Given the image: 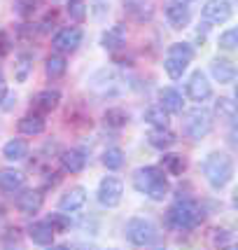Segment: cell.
I'll return each instance as SVG.
<instances>
[{
    "mask_svg": "<svg viewBox=\"0 0 238 250\" xmlns=\"http://www.w3.org/2000/svg\"><path fill=\"white\" fill-rule=\"evenodd\" d=\"M133 187L140 192V194H147L154 201H161L166 192H168V180L163 175L161 168L157 166H142L133 173Z\"/></svg>",
    "mask_w": 238,
    "mask_h": 250,
    "instance_id": "6da1fadb",
    "label": "cell"
},
{
    "mask_svg": "<svg viewBox=\"0 0 238 250\" xmlns=\"http://www.w3.org/2000/svg\"><path fill=\"white\" fill-rule=\"evenodd\" d=\"M203 175L215 189H222L234 178V159L224 152H210L203 162Z\"/></svg>",
    "mask_w": 238,
    "mask_h": 250,
    "instance_id": "7a4b0ae2",
    "label": "cell"
},
{
    "mask_svg": "<svg viewBox=\"0 0 238 250\" xmlns=\"http://www.w3.org/2000/svg\"><path fill=\"white\" fill-rule=\"evenodd\" d=\"M201 208L196 206L194 201H178L168 215H166V222L171 229H178V231H189L194 229L198 222H201Z\"/></svg>",
    "mask_w": 238,
    "mask_h": 250,
    "instance_id": "3957f363",
    "label": "cell"
},
{
    "mask_svg": "<svg viewBox=\"0 0 238 250\" xmlns=\"http://www.w3.org/2000/svg\"><path fill=\"white\" fill-rule=\"evenodd\" d=\"M213 129V117H210V112L203 108H194L189 110L187 115H184V122H182V133L187 138H192V141H201V138H206L208 133Z\"/></svg>",
    "mask_w": 238,
    "mask_h": 250,
    "instance_id": "277c9868",
    "label": "cell"
},
{
    "mask_svg": "<svg viewBox=\"0 0 238 250\" xmlns=\"http://www.w3.org/2000/svg\"><path fill=\"white\" fill-rule=\"evenodd\" d=\"M89 89L98 94V96H117L121 91V80H119L117 70L112 68H100L89 77Z\"/></svg>",
    "mask_w": 238,
    "mask_h": 250,
    "instance_id": "5b68a950",
    "label": "cell"
},
{
    "mask_svg": "<svg viewBox=\"0 0 238 250\" xmlns=\"http://www.w3.org/2000/svg\"><path fill=\"white\" fill-rule=\"evenodd\" d=\"M124 236L133 246H150L157 241V229L150 220L145 218H131L124 227Z\"/></svg>",
    "mask_w": 238,
    "mask_h": 250,
    "instance_id": "8992f818",
    "label": "cell"
},
{
    "mask_svg": "<svg viewBox=\"0 0 238 250\" xmlns=\"http://www.w3.org/2000/svg\"><path fill=\"white\" fill-rule=\"evenodd\" d=\"M124 196V183L115 175H105L98 185V204L105 208H115L121 204Z\"/></svg>",
    "mask_w": 238,
    "mask_h": 250,
    "instance_id": "52a82bcc",
    "label": "cell"
},
{
    "mask_svg": "<svg viewBox=\"0 0 238 250\" xmlns=\"http://www.w3.org/2000/svg\"><path fill=\"white\" fill-rule=\"evenodd\" d=\"M187 96L192 98L194 103H203V101H208V98L213 96V87L208 82L206 73H201V70L192 73L189 82H187Z\"/></svg>",
    "mask_w": 238,
    "mask_h": 250,
    "instance_id": "ba28073f",
    "label": "cell"
},
{
    "mask_svg": "<svg viewBox=\"0 0 238 250\" xmlns=\"http://www.w3.org/2000/svg\"><path fill=\"white\" fill-rule=\"evenodd\" d=\"M56 52H63V54H70V52H75L77 47L82 44V31L75 28V26H70V28H61V31L54 35V40H52Z\"/></svg>",
    "mask_w": 238,
    "mask_h": 250,
    "instance_id": "9c48e42d",
    "label": "cell"
},
{
    "mask_svg": "<svg viewBox=\"0 0 238 250\" xmlns=\"http://www.w3.org/2000/svg\"><path fill=\"white\" fill-rule=\"evenodd\" d=\"M231 0H208L201 14L210 23H224L231 19Z\"/></svg>",
    "mask_w": 238,
    "mask_h": 250,
    "instance_id": "30bf717a",
    "label": "cell"
},
{
    "mask_svg": "<svg viewBox=\"0 0 238 250\" xmlns=\"http://www.w3.org/2000/svg\"><path fill=\"white\" fill-rule=\"evenodd\" d=\"M166 19H168V23L173 26L175 31H180L184 26H189L192 12H189V7L184 5L182 0H173V2L166 5Z\"/></svg>",
    "mask_w": 238,
    "mask_h": 250,
    "instance_id": "8fae6325",
    "label": "cell"
},
{
    "mask_svg": "<svg viewBox=\"0 0 238 250\" xmlns=\"http://www.w3.org/2000/svg\"><path fill=\"white\" fill-rule=\"evenodd\" d=\"M87 204V189L84 187H70L61 199H59V208L65 210V213H75V210H82Z\"/></svg>",
    "mask_w": 238,
    "mask_h": 250,
    "instance_id": "7c38bea8",
    "label": "cell"
},
{
    "mask_svg": "<svg viewBox=\"0 0 238 250\" xmlns=\"http://www.w3.org/2000/svg\"><path fill=\"white\" fill-rule=\"evenodd\" d=\"M44 196L40 189H26L21 194L17 196V208L21 210L23 215H35L40 208H42Z\"/></svg>",
    "mask_w": 238,
    "mask_h": 250,
    "instance_id": "4fadbf2b",
    "label": "cell"
},
{
    "mask_svg": "<svg viewBox=\"0 0 238 250\" xmlns=\"http://www.w3.org/2000/svg\"><path fill=\"white\" fill-rule=\"evenodd\" d=\"M210 75L215 77V82H219V84H231L236 80V65L229 59H213Z\"/></svg>",
    "mask_w": 238,
    "mask_h": 250,
    "instance_id": "5bb4252c",
    "label": "cell"
},
{
    "mask_svg": "<svg viewBox=\"0 0 238 250\" xmlns=\"http://www.w3.org/2000/svg\"><path fill=\"white\" fill-rule=\"evenodd\" d=\"M23 187V173L14 168H2L0 171V192L2 194H14Z\"/></svg>",
    "mask_w": 238,
    "mask_h": 250,
    "instance_id": "9a60e30c",
    "label": "cell"
},
{
    "mask_svg": "<svg viewBox=\"0 0 238 250\" xmlns=\"http://www.w3.org/2000/svg\"><path fill=\"white\" fill-rule=\"evenodd\" d=\"M159 98H161V108L166 110L168 115H180V112H182L184 101H182V94H180L178 89H171V87L161 89Z\"/></svg>",
    "mask_w": 238,
    "mask_h": 250,
    "instance_id": "2e32d148",
    "label": "cell"
},
{
    "mask_svg": "<svg viewBox=\"0 0 238 250\" xmlns=\"http://www.w3.org/2000/svg\"><path fill=\"white\" fill-rule=\"evenodd\" d=\"M28 236L38 246H52L54 243V229L49 227V222H33L28 227Z\"/></svg>",
    "mask_w": 238,
    "mask_h": 250,
    "instance_id": "e0dca14e",
    "label": "cell"
},
{
    "mask_svg": "<svg viewBox=\"0 0 238 250\" xmlns=\"http://www.w3.org/2000/svg\"><path fill=\"white\" fill-rule=\"evenodd\" d=\"M2 157H5L7 162H21V159L28 157V143L23 141V138H12V141L5 143Z\"/></svg>",
    "mask_w": 238,
    "mask_h": 250,
    "instance_id": "ac0fdd59",
    "label": "cell"
},
{
    "mask_svg": "<svg viewBox=\"0 0 238 250\" xmlns=\"http://www.w3.org/2000/svg\"><path fill=\"white\" fill-rule=\"evenodd\" d=\"M61 164H63V168L68 173H79L87 166V157H84V152H79V150H65L61 154Z\"/></svg>",
    "mask_w": 238,
    "mask_h": 250,
    "instance_id": "d6986e66",
    "label": "cell"
},
{
    "mask_svg": "<svg viewBox=\"0 0 238 250\" xmlns=\"http://www.w3.org/2000/svg\"><path fill=\"white\" fill-rule=\"evenodd\" d=\"M126 40V31H124V26H112L110 31L103 33V38H100V47L103 49H108V52H115L119 49L121 44Z\"/></svg>",
    "mask_w": 238,
    "mask_h": 250,
    "instance_id": "ffe728a7",
    "label": "cell"
},
{
    "mask_svg": "<svg viewBox=\"0 0 238 250\" xmlns=\"http://www.w3.org/2000/svg\"><path fill=\"white\" fill-rule=\"evenodd\" d=\"M147 141H150L152 147H157V150H168V147H173L175 145V138L173 133L168 131V126H161V129H154L150 131V136H147Z\"/></svg>",
    "mask_w": 238,
    "mask_h": 250,
    "instance_id": "44dd1931",
    "label": "cell"
},
{
    "mask_svg": "<svg viewBox=\"0 0 238 250\" xmlns=\"http://www.w3.org/2000/svg\"><path fill=\"white\" fill-rule=\"evenodd\" d=\"M59 101H61V94L56 89H44L35 96V108L42 110V112H49V110H54L59 105Z\"/></svg>",
    "mask_w": 238,
    "mask_h": 250,
    "instance_id": "7402d4cb",
    "label": "cell"
},
{
    "mask_svg": "<svg viewBox=\"0 0 238 250\" xmlns=\"http://www.w3.org/2000/svg\"><path fill=\"white\" fill-rule=\"evenodd\" d=\"M19 131H21L23 136H40L44 131L42 115H26V117L19 122Z\"/></svg>",
    "mask_w": 238,
    "mask_h": 250,
    "instance_id": "603a6c76",
    "label": "cell"
},
{
    "mask_svg": "<svg viewBox=\"0 0 238 250\" xmlns=\"http://www.w3.org/2000/svg\"><path fill=\"white\" fill-rule=\"evenodd\" d=\"M31 73H33V56L19 54L14 59V80H17V82H26Z\"/></svg>",
    "mask_w": 238,
    "mask_h": 250,
    "instance_id": "cb8c5ba5",
    "label": "cell"
},
{
    "mask_svg": "<svg viewBox=\"0 0 238 250\" xmlns=\"http://www.w3.org/2000/svg\"><path fill=\"white\" fill-rule=\"evenodd\" d=\"M215 112L219 115V120H224L227 124H234V122H236V115H238L236 103H234L231 98H219L215 103Z\"/></svg>",
    "mask_w": 238,
    "mask_h": 250,
    "instance_id": "d4e9b609",
    "label": "cell"
},
{
    "mask_svg": "<svg viewBox=\"0 0 238 250\" xmlns=\"http://www.w3.org/2000/svg\"><path fill=\"white\" fill-rule=\"evenodd\" d=\"M65 68H68V63H65L63 56L54 54V56H49V59H47V63H44V73H47L49 80H59V77L65 75Z\"/></svg>",
    "mask_w": 238,
    "mask_h": 250,
    "instance_id": "484cf974",
    "label": "cell"
},
{
    "mask_svg": "<svg viewBox=\"0 0 238 250\" xmlns=\"http://www.w3.org/2000/svg\"><path fill=\"white\" fill-rule=\"evenodd\" d=\"M103 120H105V126H110V129H121V126H126L129 117H126V112L121 108H110L105 110Z\"/></svg>",
    "mask_w": 238,
    "mask_h": 250,
    "instance_id": "4316f807",
    "label": "cell"
},
{
    "mask_svg": "<svg viewBox=\"0 0 238 250\" xmlns=\"http://www.w3.org/2000/svg\"><path fill=\"white\" fill-rule=\"evenodd\" d=\"M161 164H163V168H166L171 175H182V171L187 168V162H184L180 154H163Z\"/></svg>",
    "mask_w": 238,
    "mask_h": 250,
    "instance_id": "83f0119b",
    "label": "cell"
},
{
    "mask_svg": "<svg viewBox=\"0 0 238 250\" xmlns=\"http://www.w3.org/2000/svg\"><path fill=\"white\" fill-rule=\"evenodd\" d=\"M145 122L152 124L154 129H161V126H168V112L161 108V105H157V108H150L145 112Z\"/></svg>",
    "mask_w": 238,
    "mask_h": 250,
    "instance_id": "f1b7e54d",
    "label": "cell"
},
{
    "mask_svg": "<svg viewBox=\"0 0 238 250\" xmlns=\"http://www.w3.org/2000/svg\"><path fill=\"white\" fill-rule=\"evenodd\" d=\"M121 164H124V152H121L119 147H108V150L103 152V166H105V168L117 171V168H121Z\"/></svg>",
    "mask_w": 238,
    "mask_h": 250,
    "instance_id": "f546056e",
    "label": "cell"
},
{
    "mask_svg": "<svg viewBox=\"0 0 238 250\" xmlns=\"http://www.w3.org/2000/svg\"><path fill=\"white\" fill-rule=\"evenodd\" d=\"M168 56H173V59H180V61H192L194 59V47L187 42H175L168 47Z\"/></svg>",
    "mask_w": 238,
    "mask_h": 250,
    "instance_id": "4dcf8cb0",
    "label": "cell"
},
{
    "mask_svg": "<svg viewBox=\"0 0 238 250\" xmlns=\"http://www.w3.org/2000/svg\"><path fill=\"white\" fill-rule=\"evenodd\" d=\"M163 68H166L168 77H173V80H180V77L184 75V70H187V61H180V59H173V56H168V59L163 61Z\"/></svg>",
    "mask_w": 238,
    "mask_h": 250,
    "instance_id": "1f68e13d",
    "label": "cell"
},
{
    "mask_svg": "<svg viewBox=\"0 0 238 250\" xmlns=\"http://www.w3.org/2000/svg\"><path fill=\"white\" fill-rule=\"evenodd\" d=\"M65 12H68V17L77 23L87 19V5H84V0H70L68 7H65Z\"/></svg>",
    "mask_w": 238,
    "mask_h": 250,
    "instance_id": "d6a6232c",
    "label": "cell"
},
{
    "mask_svg": "<svg viewBox=\"0 0 238 250\" xmlns=\"http://www.w3.org/2000/svg\"><path fill=\"white\" fill-rule=\"evenodd\" d=\"M38 5H40V0H17V2H14V12H17L19 17H23V19H28V17L35 14Z\"/></svg>",
    "mask_w": 238,
    "mask_h": 250,
    "instance_id": "836d02e7",
    "label": "cell"
},
{
    "mask_svg": "<svg viewBox=\"0 0 238 250\" xmlns=\"http://www.w3.org/2000/svg\"><path fill=\"white\" fill-rule=\"evenodd\" d=\"M47 222H49V227L54 229V234L56 231H68L70 229V218H65L63 213H52Z\"/></svg>",
    "mask_w": 238,
    "mask_h": 250,
    "instance_id": "e575fe53",
    "label": "cell"
},
{
    "mask_svg": "<svg viewBox=\"0 0 238 250\" xmlns=\"http://www.w3.org/2000/svg\"><path fill=\"white\" fill-rule=\"evenodd\" d=\"M219 47L222 49H236L238 47V31L236 28H229L219 35Z\"/></svg>",
    "mask_w": 238,
    "mask_h": 250,
    "instance_id": "d590c367",
    "label": "cell"
},
{
    "mask_svg": "<svg viewBox=\"0 0 238 250\" xmlns=\"http://www.w3.org/2000/svg\"><path fill=\"white\" fill-rule=\"evenodd\" d=\"M14 103H17V96H14V94H10V91H5V94H2V98H0V108L5 110V112H10V110L14 108Z\"/></svg>",
    "mask_w": 238,
    "mask_h": 250,
    "instance_id": "8d00e7d4",
    "label": "cell"
},
{
    "mask_svg": "<svg viewBox=\"0 0 238 250\" xmlns=\"http://www.w3.org/2000/svg\"><path fill=\"white\" fill-rule=\"evenodd\" d=\"M10 35L5 31H0V56H5V54H10Z\"/></svg>",
    "mask_w": 238,
    "mask_h": 250,
    "instance_id": "74e56055",
    "label": "cell"
},
{
    "mask_svg": "<svg viewBox=\"0 0 238 250\" xmlns=\"http://www.w3.org/2000/svg\"><path fill=\"white\" fill-rule=\"evenodd\" d=\"M231 239V234H229L227 229H215V236H213V241L215 243H224V241Z\"/></svg>",
    "mask_w": 238,
    "mask_h": 250,
    "instance_id": "f35d334b",
    "label": "cell"
},
{
    "mask_svg": "<svg viewBox=\"0 0 238 250\" xmlns=\"http://www.w3.org/2000/svg\"><path fill=\"white\" fill-rule=\"evenodd\" d=\"M5 91H7V89H5V77H2V68H0V98H2Z\"/></svg>",
    "mask_w": 238,
    "mask_h": 250,
    "instance_id": "ab89813d",
    "label": "cell"
}]
</instances>
